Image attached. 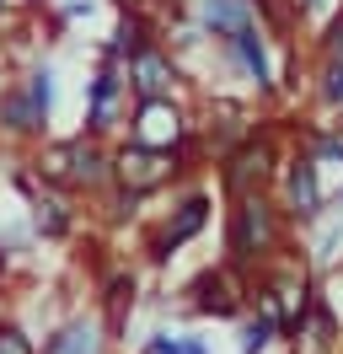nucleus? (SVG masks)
<instances>
[{"mask_svg":"<svg viewBox=\"0 0 343 354\" xmlns=\"http://www.w3.org/2000/svg\"><path fill=\"white\" fill-rule=\"evenodd\" d=\"M150 354H210V349L193 344V338H177V333H156V338H150Z\"/></svg>","mask_w":343,"mask_h":354,"instance_id":"21","label":"nucleus"},{"mask_svg":"<svg viewBox=\"0 0 343 354\" xmlns=\"http://www.w3.org/2000/svg\"><path fill=\"white\" fill-rule=\"evenodd\" d=\"M17 188L27 194V209H33V225H38V236H48V242H64L70 231H75V194H64V188H54V183H43L27 161H17Z\"/></svg>","mask_w":343,"mask_h":354,"instance_id":"13","label":"nucleus"},{"mask_svg":"<svg viewBox=\"0 0 343 354\" xmlns=\"http://www.w3.org/2000/svg\"><path fill=\"white\" fill-rule=\"evenodd\" d=\"M225 263L231 268H263L284 252L290 236V215L279 209L274 194H247V199H225Z\"/></svg>","mask_w":343,"mask_h":354,"instance_id":"2","label":"nucleus"},{"mask_svg":"<svg viewBox=\"0 0 343 354\" xmlns=\"http://www.w3.org/2000/svg\"><path fill=\"white\" fill-rule=\"evenodd\" d=\"M210 209H214V199H210V188H183L177 199H172V209L161 215V225L150 231V242H145V252H150V263H167L177 247H188L204 225H210Z\"/></svg>","mask_w":343,"mask_h":354,"instance_id":"11","label":"nucleus"},{"mask_svg":"<svg viewBox=\"0 0 343 354\" xmlns=\"http://www.w3.org/2000/svg\"><path fill=\"white\" fill-rule=\"evenodd\" d=\"M338 199H343V194H338Z\"/></svg>","mask_w":343,"mask_h":354,"instance_id":"27","label":"nucleus"},{"mask_svg":"<svg viewBox=\"0 0 343 354\" xmlns=\"http://www.w3.org/2000/svg\"><path fill=\"white\" fill-rule=\"evenodd\" d=\"M0 268H6V247H0Z\"/></svg>","mask_w":343,"mask_h":354,"instance_id":"26","label":"nucleus"},{"mask_svg":"<svg viewBox=\"0 0 343 354\" xmlns=\"http://www.w3.org/2000/svg\"><path fill=\"white\" fill-rule=\"evenodd\" d=\"M274 199H279V209L290 215V225H311V221H322V209H327L322 167H317L306 151H300V145H295V151H284V161H279Z\"/></svg>","mask_w":343,"mask_h":354,"instance_id":"8","label":"nucleus"},{"mask_svg":"<svg viewBox=\"0 0 343 354\" xmlns=\"http://www.w3.org/2000/svg\"><path fill=\"white\" fill-rule=\"evenodd\" d=\"M48 124H54V108H43L21 75H0V145L33 151L38 140H48Z\"/></svg>","mask_w":343,"mask_h":354,"instance_id":"9","label":"nucleus"},{"mask_svg":"<svg viewBox=\"0 0 343 354\" xmlns=\"http://www.w3.org/2000/svg\"><path fill=\"white\" fill-rule=\"evenodd\" d=\"M129 108H134V97H129L124 65L107 59V54H97V65L86 75V118H81V129L97 134V140H118L124 124H129Z\"/></svg>","mask_w":343,"mask_h":354,"instance_id":"6","label":"nucleus"},{"mask_svg":"<svg viewBox=\"0 0 343 354\" xmlns=\"http://www.w3.org/2000/svg\"><path fill=\"white\" fill-rule=\"evenodd\" d=\"M214 54H220V65L241 81V91L252 97L257 108L284 102V86H279V59H274V32H268L263 22L225 32V38L214 44Z\"/></svg>","mask_w":343,"mask_h":354,"instance_id":"3","label":"nucleus"},{"mask_svg":"<svg viewBox=\"0 0 343 354\" xmlns=\"http://www.w3.org/2000/svg\"><path fill=\"white\" fill-rule=\"evenodd\" d=\"M311 48H317V59H343V6L327 17V27L317 32V44H311Z\"/></svg>","mask_w":343,"mask_h":354,"instance_id":"20","label":"nucleus"},{"mask_svg":"<svg viewBox=\"0 0 343 354\" xmlns=\"http://www.w3.org/2000/svg\"><path fill=\"white\" fill-rule=\"evenodd\" d=\"M236 274H241V268H231V263L204 268L188 285V306L198 311V317H241V311H247V285H241Z\"/></svg>","mask_w":343,"mask_h":354,"instance_id":"14","label":"nucleus"},{"mask_svg":"<svg viewBox=\"0 0 343 354\" xmlns=\"http://www.w3.org/2000/svg\"><path fill=\"white\" fill-rule=\"evenodd\" d=\"M183 177H188V167H183V156H177V151H161V145H145V140H129V134L113 140V183H118V188L150 199V194L177 188Z\"/></svg>","mask_w":343,"mask_h":354,"instance_id":"5","label":"nucleus"},{"mask_svg":"<svg viewBox=\"0 0 343 354\" xmlns=\"http://www.w3.org/2000/svg\"><path fill=\"white\" fill-rule=\"evenodd\" d=\"M11 17H17V0H0V27H11Z\"/></svg>","mask_w":343,"mask_h":354,"instance_id":"24","label":"nucleus"},{"mask_svg":"<svg viewBox=\"0 0 343 354\" xmlns=\"http://www.w3.org/2000/svg\"><path fill=\"white\" fill-rule=\"evenodd\" d=\"M188 22L198 27L204 44H220L236 27L263 22V0H188Z\"/></svg>","mask_w":343,"mask_h":354,"instance_id":"15","label":"nucleus"},{"mask_svg":"<svg viewBox=\"0 0 343 354\" xmlns=\"http://www.w3.org/2000/svg\"><path fill=\"white\" fill-rule=\"evenodd\" d=\"M295 145L311 156L317 167H343V124H311V118H306L300 134H295Z\"/></svg>","mask_w":343,"mask_h":354,"instance_id":"17","label":"nucleus"},{"mask_svg":"<svg viewBox=\"0 0 343 354\" xmlns=\"http://www.w3.org/2000/svg\"><path fill=\"white\" fill-rule=\"evenodd\" d=\"M0 354H38V344H33L17 322H0Z\"/></svg>","mask_w":343,"mask_h":354,"instance_id":"22","label":"nucleus"},{"mask_svg":"<svg viewBox=\"0 0 343 354\" xmlns=\"http://www.w3.org/2000/svg\"><path fill=\"white\" fill-rule=\"evenodd\" d=\"M193 129H198V113H193L188 97H145V102L129 108V124H124L129 140H145L161 151H177Z\"/></svg>","mask_w":343,"mask_h":354,"instance_id":"7","label":"nucleus"},{"mask_svg":"<svg viewBox=\"0 0 343 354\" xmlns=\"http://www.w3.org/2000/svg\"><path fill=\"white\" fill-rule=\"evenodd\" d=\"M21 161L43 183H54L64 194H75V199H102L107 188H113V140H97V134H86V129L48 134L33 151H21Z\"/></svg>","mask_w":343,"mask_h":354,"instance_id":"1","label":"nucleus"},{"mask_svg":"<svg viewBox=\"0 0 343 354\" xmlns=\"http://www.w3.org/2000/svg\"><path fill=\"white\" fill-rule=\"evenodd\" d=\"M279 161H284V145H279V129L263 118L236 151H225L214 161V188L225 199H247V194H274L279 183Z\"/></svg>","mask_w":343,"mask_h":354,"instance_id":"4","label":"nucleus"},{"mask_svg":"<svg viewBox=\"0 0 343 354\" xmlns=\"http://www.w3.org/2000/svg\"><path fill=\"white\" fill-rule=\"evenodd\" d=\"M274 338H284V333H279V322H268L263 311H257L252 322H241V354H263Z\"/></svg>","mask_w":343,"mask_h":354,"instance_id":"19","label":"nucleus"},{"mask_svg":"<svg viewBox=\"0 0 343 354\" xmlns=\"http://www.w3.org/2000/svg\"><path fill=\"white\" fill-rule=\"evenodd\" d=\"M290 6H295V17H300V22H306V17H317V11H322V6H327V0H290Z\"/></svg>","mask_w":343,"mask_h":354,"instance_id":"23","label":"nucleus"},{"mask_svg":"<svg viewBox=\"0 0 343 354\" xmlns=\"http://www.w3.org/2000/svg\"><path fill=\"white\" fill-rule=\"evenodd\" d=\"M124 81H129V97H134V102H145V97H183L188 70H183V54L161 38V44H145L140 54L124 59Z\"/></svg>","mask_w":343,"mask_h":354,"instance_id":"10","label":"nucleus"},{"mask_svg":"<svg viewBox=\"0 0 343 354\" xmlns=\"http://www.w3.org/2000/svg\"><path fill=\"white\" fill-rule=\"evenodd\" d=\"M107 338L113 333L97 317H70V322H59V328L43 338L38 354H107Z\"/></svg>","mask_w":343,"mask_h":354,"instance_id":"16","label":"nucleus"},{"mask_svg":"<svg viewBox=\"0 0 343 354\" xmlns=\"http://www.w3.org/2000/svg\"><path fill=\"white\" fill-rule=\"evenodd\" d=\"M118 6H150V0H118Z\"/></svg>","mask_w":343,"mask_h":354,"instance_id":"25","label":"nucleus"},{"mask_svg":"<svg viewBox=\"0 0 343 354\" xmlns=\"http://www.w3.org/2000/svg\"><path fill=\"white\" fill-rule=\"evenodd\" d=\"M193 113H198V129H204V140H210L214 161H220L225 151H236V145L263 124L252 97H204Z\"/></svg>","mask_w":343,"mask_h":354,"instance_id":"12","label":"nucleus"},{"mask_svg":"<svg viewBox=\"0 0 343 354\" xmlns=\"http://www.w3.org/2000/svg\"><path fill=\"white\" fill-rule=\"evenodd\" d=\"M311 102L322 113H343V59H317L311 65Z\"/></svg>","mask_w":343,"mask_h":354,"instance_id":"18","label":"nucleus"}]
</instances>
